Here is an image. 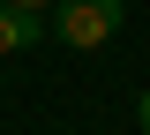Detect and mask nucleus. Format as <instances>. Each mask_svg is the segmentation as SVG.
Returning a JSON list of instances; mask_svg holds the SVG:
<instances>
[{
    "label": "nucleus",
    "instance_id": "1",
    "mask_svg": "<svg viewBox=\"0 0 150 135\" xmlns=\"http://www.w3.org/2000/svg\"><path fill=\"white\" fill-rule=\"evenodd\" d=\"M120 15H128V0H53V38L75 53H98V45H112Z\"/></svg>",
    "mask_w": 150,
    "mask_h": 135
},
{
    "label": "nucleus",
    "instance_id": "2",
    "mask_svg": "<svg viewBox=\"0 0 150 135\" xmlns=\"http://www.w3.org/2000/svg\"><path fill=\"white\" fill-rule=\"evenodd\" d=\"M45 38V15L38 8H15V0H0V53H30Z\"/></svg>",
    "mask_w": 150,
    "mask_h": 135
},
{
    "label": "nucleus",
    "instance_id": "3",
    "mask_svg": "<svg viewBox=\"0 0 150 135\" xmlns=\"http://www.w3.org/2000/svg\"><path fill=\"white\" fill-rule=\"evenodd\" d=\"M135 128H143V135H150V90H143V98H135Z\"/></svg>",
    "mask_w": 150,
    "mask_h": 135
},
{
    "label": "nucleus",
    "instance_id": "4",
    "mask_svg": "<svg viewBox=\"0 0 150 135\" xmlns=\"http://www.w3.org/2000/svg\"><path fill=\"white\" fill-rule=\"evenodd\" d=\"M15 8H38V15H45V8H53V0H15Z\"/></svg>",
    "mask_w": 150,
    "mask_h": 135
}]
</instances>
